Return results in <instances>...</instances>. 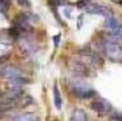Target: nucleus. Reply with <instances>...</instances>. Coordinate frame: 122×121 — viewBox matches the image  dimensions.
Masks as SVG:
<instances>
[{
	"label": "nucleus",
	"mask_w": 122,
	"mask_h": 121,
	"mask_svg": "<svg viewBox=\"0 0 122 121\" xmlns=\"http://www.w3.org/2000/svg\"><path fill=\"white\" fill-rule=\"evenodd\" d=\"M0 76L7 81H9V83H17V85H21V86L27 83V77L24 73V70L12 64L0 67Z\"/></svg>",
	"instance_id": "nucleus-1"
},
{
	"label": "nucleus",
	"mask_w": 122,
	"mask_h": 121,
	"mask_svg": "<svg viewBox=\"0 0 122 121\" xmlns=\"http://www.w3.org/2000/svg\"><path fill=\"white\" fill-rule=\"evenodd\" d=\"M66 86H68L69 91L77 96L78 99H90V98L95 96V90L91 89L88 85H86L85 82H82L81 78H71L68 79L66 82Z\"/></svg>",
	"instance_id": "nucleus-2"
},
{
	"label": "nucleus",
	"mask_w": 122,
	"mask_h": 121,
	"mask_svg": "<svg viewBox=\"0 0 122 121\" xmlns=\"http://www.w3.org/2000/svg\"><path fill=\"white\" fill-rule=\"evenodd\" d=\"M17 44H18V50L21 55H24L26 57L33 56L38 51V44L35 39H34V37L29 35V33H22L17 40Z\"/></svg>",
	"instance_id": "nucleus-3"
},
{
	"label": "nucleus",
	"mask_w": 122,
	"mask_h": 121,
	"mask_svg": "<svg viewBox=\"0 0 122 121\" xmlns=\"http://www.w3.org/2000/svg\"><path fill=\"white\" fill-rule=\"evenodd\" d=\"M101 50H103L104 55L112 61H122V46L118 44L117 42L108 39H103L100 43Z\"/></svg>",
	"instance_id": "nucleus-4"
},
{
	"label": "nucleus",
	"mask_w": 122,
	"mask_h": 121,
	"mask_svg": "<svg viewBox=\"0 0 122 121\" xmlns=\"http://www.w3.org/2000/svg\"><path fill=\"white\" fill-rule=\"evenodd\" d=\"M78 60H81L83 64H86L90 68H96L103 64L101 57L92 50H81L78 52Z\"/></svg>",
	"instance_id": "nucleus-5"
},
{
	"label": "nucleus",
	"mask_w": 122,
	"mask_h": 121,
	"mask_svg": "<svg viewBox=\"0 0 122 121\" xmlns=\"http://www.w3.org/2000/svg\"><path fill=\"white\" fill-rule=\"evenodd\" d=\"M90 108L100 117H104V116L110 115L113 112L112 104L107 99H103V98H97V99L92 100L91 104H90Z\"/></svg>",
	"instance_id": "nucleus-6"
},
{
	"label": "nucleus",
	"mask_w": 122,
	"mask_h": 121,
	"mask_svg": "<svg viewBox=\"0 0 122 121\" xmlns=\"http://www.w3.org/2000/svg\"><path fill=\"white\" fill-rule=\"evenodd\" d=\"M69 67L73 70V73L75 74L77 78H83V77H90L91 76V68L87 67L86 64H83L81 60L78 59H74V60H70L69 63Z\"/></svg>",
	"instance_id": "nucleus-7"
},
{
	"label": "nucleus",
	"mask_w": 122,
	"mask_h": 121,
	"mask_svg": "<svg viewBox=\"0 0 122 121\" xmlns=\"http://www.w3.org/2000/svg\"><path fill=\"white\" fill-rule=\"evenodd\" d=\"M85 9L88 13L99 14V16H103V17H105V18L113 16V11L110 9V8L104 7V5H100V4H96V3H86Z\"/></svg>",
	"instance_id": "nucleus-8"
},
{
	"label": "nucleus",
	"mask_w": 122,
	"mask_h": 121,
	"mask_svg": "<svg viewBox=\"0 0 122 121\" xmlns=\"http://www.w3.org/2000/svg\"><path fill=\"white\" fill-rule=\"evenodd\" d=\"M10 121H39V117L33 112H24V113H14L10 117Z\"/></svg>",
	"instance_id": "nucleus-9"
},
{
	"label": "nucleus",
	"mask_w": 122,
	"mask_h": 121,
	"mask_svg": "<svg viewBox=\"0 0 122 121\" xmlns=\"http://www.w3.org/2000/svg\"><path fill=\"white\" fill-rule=\"evenodd\" d=\"M120 22L117 21V20L114 18V16L112 17H108V18H105V21H104V27L108 30V33H113V31H116L118 27H120Z\"/></svg>",
	"instance_id": "nucleus-10"
},
{
	"label": "nucleus",
	"mask_w": 122,
	"mask_h": 121,
	"mask_svg": "<svg viewBox=\"0 0 122 121\" xmlns=\"http://www.w3.org/2000/svg\"><path fill=\"white\" fill-rule=\"evenodd\" d=\"M69 121H87V115H86V112L83 111V109L75 108L73 111V113H71L70 120Z\"/></svg>",
	"instance_id": "nucleus-11"
},
{
	"label": "nucleus",
	"mask_w": 122,
	"mask_h": 121,
	"mask_svg": "<svg viewBox=\"0 0 122 121\" xmlns=\"http://www.w3.org/2000/svg\"><path fill=\"white\" fill-rule=\"evenodd\" d=\"M33 98L31 96H29V95H22L21 98H20L16 102V104H14V107H26V105H29V104H33Z\"/></svg>",
	"instance_id": "nucleus-12"
},
{
	"label": "nucleus",
	"mask_w": 122,
	"mask_h": 121,
	"mask_svg": "<svg viewBox=\"0 0 122 121\" xmlns=\"http://www.w3.org/2000/svg\"><path fill=\"white\" fill-rule=\"evenodd\" d=\"M53 103H55V107L56 109H61V105H62V100H61V95H60V91L57 89V86L55 85L53 86Z\"/></svg>",
	"instance_id": "nucleus-13"
},
{
	"label": "nucleus",
	"mask_w": 122,
	"mask_h": 121,
	"mask_svg": "<svg viewBox=\"0 0 122 121\" xmlns=\"http://www.w3.org/2000/svg\"><path fill=\"white\" fill-rule=\"evenodd\" d=\"M0 42L4 43V44H12L16 40H14L13 37L10 35L9 30H5V31H1V33H0Z\"/></svg>",
	"instance_id": "nucleus-14"
},
{
	"label": "nucleus",
	"mask_w": 122,
	"mask_h": 121,
	"mask_svg": "<svg viewBox=\"0 0 122 121\" xmlns=\"http://www.w3.org/2000/svg\"><path fill=\"white\" fill-rule=\"evenodd\" d=\"M110 121H122L121 112H112L110 113Z\"/></svg>",
	"instance_id": "nucleus-15"
},
{
	"label": "nucleus",
	"mask_w": 122,
	"mask_h": 121,
	"mask_svg": "<svg viewBox=\"0 0 122 121\" xmlns=\"http://www.w3.org/2000/svg\"><path fill=\"white\" fill-rule=\"evenodd\" d=\"M8 7H9V3L0 0V13H5L7 9H8Z\"/></svg>",
	"instance_id": "nucleus-16"
},
{
	"label": "nucleus",
	"mask_w": 122,
	"mask_h": 121,
	"mask_svg": "<svg viewBox=\"0 0 122 121\" xmlns=\"http://www.w3.org/2000/svg\"><path fill=\"white\" fill-rule=\"evenodd\" d=\"M59 39H61V35L59 34V35H56V37H53V40H55V47H57L59 46Z\"/></svg>",
	"instance_id": "nucleus-17"
},
{
	"label": "nucleus",
	"mask_w": 122,
	"mask_h": 121,
	"mask_svg": "<svg viewBox=\"0 0 122 121\" xmlns=\"http://www.w3.org/2000/svg\"><path fill=\"white\" fill-rule=\"evenodd\" d=\"M8 59V56L5 55V56H0V63H3V60H7Z\"/></svg>",
	"instance_id": "nucleus-18"
},
{
	"label": "nucleus",
	"mask_w": 122,
	"mask_h": 121,
	"mask_svg": "<svg viewBox=\"0 0 122 121\" xmlns=\"http://www.w3.org/2000/svg\"><path fill=\"white\" fill-rule=\"evenodd\" d=\"M3 95H4V93H3L1 90H0V100H1V98H3Z\"/></svg>",
	"instance_id": "nucleus-19"
}]
</instances>
